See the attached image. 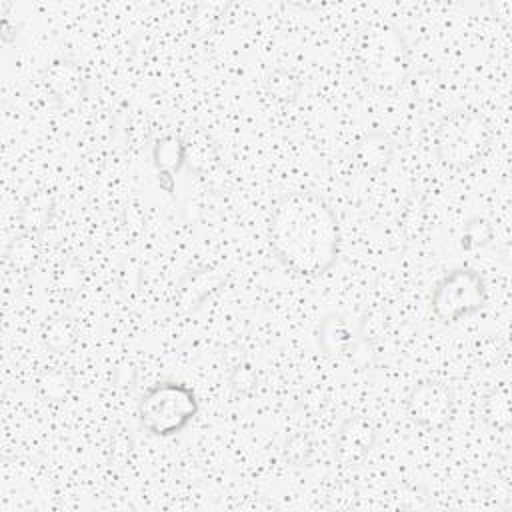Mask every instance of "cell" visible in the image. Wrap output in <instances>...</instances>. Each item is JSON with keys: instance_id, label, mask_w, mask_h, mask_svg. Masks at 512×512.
<instances>
[{"instance_id": "6da1fadb", "label": "cell", "mask_w": 512, "mask_h": 512, "mask_svg": "<svg viewBox=\"0 0 512 512\" xmlns=\"http://www.w3.org/2000/svg\"><path fill=\"white\" fill-rule=\"evenodd\" d=\"M268 242L278 262L304 278L324 276L340 258V224L314 192H288L270 212Z\"/></svg>"}, {"instance_id": "7a4b0ae2", "label": "cell", "mask_w": 512, "mask_h": 512, "mask_svg": "<svg viewBox=\"0 0 512 512\" xmlns=\"http://www.w3.org/2000/svg\"><path fill=\"white\" fill-rule=\"evenodd\" d=\"M354 58L362 80L380 92L398 90L412 70L404 32L384 20L368 22L358 32Z\"/></svg>"}, {"instance_id": "3957f363", "label": "cell", "mask_w": 512, "mask_h": 512, "mask_svg": "<svg viewBox=\"0 0 512 512\" xmlns=\"http://www.w3.org/2000/svg\"><path fill=\"white\" fill-rule=\"evenodd\" d=\"M196 392L178 380L152 384L138 400L140 428L156 438H170L184 432L198 416Z\"/></svg>"}, {"instance_id": "277c9868", "label": "cell", "mask_w": 512, "mask_h": 512, "mask_svg": "<svg viewBox=\"0 0 512 512\" xmlns=\"http://www.w3.org/2000/svg\"><path fill=\"white\" fill-rule=\"evenodd\" d=\"M492 146L490 122L472 110L450 112L436 130L434 154L446 168L466 170L478 164Z\"/></svg>"}, {"instance_id": "5b68a950", "label": "cell", "mask_w": 512, "mask_h": 512, "mask_svg": "<svg viewBox=\"0 0 512 512\" xmlns=\"http://www.w3.org/2000/svg\"><path fill=\"white\" fill-rule=\"evenodd\" d=\"M488 304L484 276L472 266L448 270L432 288L430 310L442 324H456L482 312Z\"/></svg>"}, {"instance_id": "8992f818", "label": "cell", "mask_w": 512, "mask_h": 512, "mask_svg": "<svg viewBox=\"0 0 512 512\" xmlns=\"http://www.w3.org/2000/svg\"><path fill=\"white\" fill-rule=\"evenodd\" d=\"M454 390L446 382L424 378L416 382L404 400L406 416L414 426L424 430H440L454 416Z\"/></svg>"}, {"instance_id": "52a82bcc", "label": "cell", "mask_w": 512, "mask_h": 512, "mask_svg": "<svg viewBox=\"0 0 512 512\" xmlns=\"http://www.w3.org/2000/svg\"><path fill=\"white\" fill-rule=\"evenodd\" d=\"M378 426L366 416H348L334 438V458L342 468H358L366 462L376 440Z\"/></svg>"}, {"instance_id": "ba28073f", "label": "cell", "mask_w": 512, "mask_h": 512, "mask_svg": "<svg viewBox=\"0 0 512 512\" xmlns=\"http://www.w3.org/2000/svg\"><path fill=\"white\" fill-rule=\"evenodd\" d=\"M42 82L50 98L60 108L78 106L88 92V80L80 64L72 58L58 56L50 60L42 72Z\"/></svg>"}, {"instance_id": "9c48e42d", "label": "cell", "mask_w": 512, "mask_h": 512, "mask_svg": "<svg viewBox=\"0 0 512 512\" xmlns=\"http://www.w3.org/2000/svg\"><path fill=\"white\" fill-rule=\"evenodd\" d=\"M362 336H364V324L358 328V332H354L344 314L328 312L318 322L316 344L324 356L352 358L356 354V348Z\"/></svg>"}, {"instance_id": "30bf717a", "label": "cell", "mask_w": 512, "mask_h": 512, "mask_svg": "<svg viewBox=\"0 0 512 512\" xmlns=\"http://www.w3.org/2000/svg\"><path fill=\"white\" fill-rule=\"evenodd\" d=\"M226 278L222 272L210 266H198L186 270L176 284V298L182 310L196 312L204 306V302L224 286Z\"/></svg>"}, {"instance_id": "8fae6325", "label": "cell", "mask_w": 512, "mask_h": 512, "mask_svg": "<svg viewBox=\"0 0 512 512\" xmlns=\"http://www.w3.org/2000/svg\"><path fill=\"white\" fill-rule=\"evenodd\" d=\"M394 158V142L380 130L362 134L352 146V160L364 172H382Z\"/></svg>"}, {"instance_id": "7c38bea8", "label": "cell", "mask_w": 512, "mask_h": 512, "mask_svg": "<svg viewBox=\"0 0 512 512\" xmlns=\"http://www.w3.org/2000/svg\"><path fill=\"white\" fill-rule=\"evenodd\" d=\"M152 162L158 172V182L162 188L172 192L174 174L188 162L186 142L178 136H164L156 140L152 148Z\"/></svg>"}, {"instance_id": "4fadbf2b", "label": "cell", "mask_w": 512, "mask_h": 512, "mask_svg": "<svg viewBox=\"0 0 512 512\" xmlns=\"http://www.w3.org/2000/svg\"><path fill=\"white\" fill-rule=\"evenodd\" d=\"M56 216V198L46 190H34L26 196L20 206L18 222L22 232H32L42 236Z\"/></svg>"}, {"instance_id": "5bb4252c", "label": "cell", "mask_w": 512, "mask_h": 512, "mask_svg": "<svg viewBox=\"0 0 512 512\" xmlns=\"http://www.w3.org/2000/svg\"><path fill=\"white\" fill-rule=\"evenodd\" d=\"M40 250H42V236L32 234V232L16 234L8 242L6 252H4L8 270L16 272V274L30 272L40 258Z\"/></svg>"}, {"instance_id": "9a60e30c", "label": "cell", "mask_w": 512, "mask_h": 512, "mask_svg": "<svg viewBox=\"0 0 512 512\" xmlns=\"http://www.w3.org/2000/svg\"><path fill=\"white\" fill-rule=\"evenodd\" d=\"M482 418L484 422L498 430L506 432L512 424V402L508 386H494L482 398Z\"/></svg>"}, {"instance_id": "2e32d148", "label": "cell", "mask_w": 512, "mask_h": 512, "mask_svg": "<svg viewBox=\"0 0 512 512\" xmlns=\"http://www.w3.org/2000/svg\"><path fill=\"white\" fill-rule=\"evenodd\" d=\"M266 92L272 100L280 102V104H292L300 98L302 94V86H300V80L290 74L288 70H282V68H274L268 72L266 76Z\"/></svg>"}, {"instance_id": "e0dca14e", "label": "cell", "mask_w": 512, "mask_h": 512, "mask_svg": "<svg viewBox=\"0 0 512 512\" xmlns=\"http://www.w3.org/2000/svg\"><path fill=\"white\" fill-rule=\"evenodd\" d=\"M74 340H76V326L70 318L58 316V318H52L44 326V342L50 350H54L58 354L68 350Z\"/></svg>"}, {"instance_id": "ac0fdd59", "label": "cell", "mask_w": 512, "mask_h": 512, "mask_svg": "<svg viewBox=\"0 0 512 512\" xmlns=\"http://www.w3.org/2000/svg\"><path fill=\"white\" fill-rule=\"evenodd\" d=\"M314 454V442L306 432H292L282 444V458L290 466H306Z\"/></svg>"}, {"instance_id": "d6986e66", "label": "cell", "mask_w": 512, "mask_h": 512, "mask_svg": "<svg viewBox=\"0 0 512 512\" xmlns=\"http://www.w3.org/2000/svg\"><path fill=\"white\" fill-rule=\"evenodd\" d=\"M494 234V228L490 224V220H486L484 216H472L466 224H464V232H462V240L460 246L466 252L484 248L486 244H490Z\"/></svg>"}, {"instance_id": "ffe728a7", "label": "cell", "mask_w": 512, "mask_h": 512, "mask_svg": "<svg viewBox=\"0 0 512 512\" xmlns=\"http://www.w3.org/2000/svg\"><path fill=\"white\" fill-rule=\"evenodd\" d=\"M228 386L236 396H248L256 390L258 386V372L248 360H240L234 364L230 376H228Z\"/></svg>"}, {"instance_id": "44dd1931", "label": "cell", "mask_w": 512, "mask_h": 512, "mask_svg": "<svg viewBox=\"0 0 512 512\" xmlns=\"http://www.w3.org/2000/svg\"><path fill=\"white\" fill-rule=\"evenodd\" d=\"M70 388H72V380L64 370H50L40 380V390L44 398L52 402H62L70 394Z\"/></svg>"}]
</instances>
